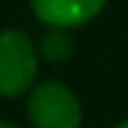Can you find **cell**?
I'll return each mask as SVG.
<instances>
[{"label":"cell","instance_id":"cell-5","mask_svg":"<svg viewBox=\"0 0 128 128\" xmlns=\"http://www.w3.org/2000/svg\"><path fill=\"white\" fill-rule=\"evenodd\" d=\"M0 128H18V126H13V123H5V120H0Z\"/></svg>","mask_w":128,"mask_h":128},{"label":"cell","instance_id":"cell-6","mask_svg":"<svg viewBox=\"0 0 128 128\" xmlns=\"http://www.w3.org/2000/svg\"><path fill=\"white\" fill-rule=\"evenodd\" d=\"M112 128H128V120H123V123H118V126H112Z\"/></svg>","mask_w":128,"mask_h":128},{"label":"cell","instance_id":"cell-4","mask_svg":"<svg viewBox=\"0 0 128 128\" xmlns=\"http://www.w3.org/2000/svg\"><path fill=\"white\" fill-rule=\"evenodd\" d=\"M37 55L44 63H66L73 55V39L66 29H47L37 44Z\"/></svg>","mask_w":128,"mask_h":128},{"label":"cell","instance_id":"cell-3","mask_svg":"<svg viewBox=\"0 0 128 128\" xmlns=\"http://www.w3.org/2000/svg\"><path fill=\"white\" fill-rule=\"evenodd\" d=\"M37 21L50 29H76L94 21L107 0H29Z\"/></svg>","mask_w":128,"mask_h":128},{"label":"cell","instance_id":"cell-1","mask_svg":"<svg viewBox=\"0 0 128 128\" xmlns=\"http://www.w3.org/2000/svg\"><path fill=\"white\" fill-rule=\"evenodd\" d=\"M37 44L21 29L0 32V97H21L37 81Z\"/></svg>","mask_w":128,"mask_h":128},{"label":"cell","instance_id":"cell-2","mask_svg":"<svg viewBox=\"0 0 128 128\" xmlns=\"http://www.w3.org/2000/svg\"><path fill=\"white\" fill-rule=\"evenodd\" d=\"M26 112L34 128H81L78 97L60 81L34 84Z\"/></svg>","mask_w":128,"mask_h":128}]
</instances>
